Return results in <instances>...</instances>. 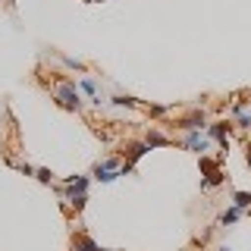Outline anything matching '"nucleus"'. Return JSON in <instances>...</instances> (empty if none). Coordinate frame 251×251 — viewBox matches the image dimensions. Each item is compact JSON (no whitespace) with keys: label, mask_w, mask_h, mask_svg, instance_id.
Segmentation results:
<instances>
[{"label":"nucleus","mask_w":251,"mask_h":251,"mask_svg":"<svg viewBox=\"0 0 251 251\" xmlns=\"http://www.w3.org/2000/svg\"><path fill=\"white\" fill-rule=\"evenodd\" d=\"M53 91H57V100H60V107H66V110H78V107H82V100H78V91H75L69 82H60Z\"/></svg>","instance_id":"1"},{"label":"nucleus","mask_w":251,"mask_h":251,"mask_svg":"<svg viewBox=\"0 0 251 251\" xmlns=\"http://www.w3.org/2000/svg\"><path fill=\"white\" fill-rule=\"evenodd\" d=\"M120 173L123 170L116 167V160H104V163H98V167H94V179H98V182H113Z\"/></svg>","instance_id":"2"},{"label":"nucleus","mask_w":251,"mask_h":251,"mask_svg":"<svg viewBox=\"0 0 251 251\" xmlns=\"http://www.w3.org/2000/svg\"><path fill=\"white\" fill-rule=\"evenodd\" d=\"M185 148H188V151H195V154H201V157H204L210 145H207V138H204L201 132H188V135H185Z\"/></svg>","instance_id":"3"},{"label":"nucleus","mask_w":251,"mask_h":251,"mask_svg":"<svg viewBox=\"0 0 251 251\" xmlns=\"http://www.w3.org/2000/svg\"><path fill=\"white\" fill-rule=\"evenodd\" d=\"M210 135L217 141H223V145H229V129H226V123H214L210 126Z\"/></svg>","instance_id":"4"},{"label":"nucleus","mask_w":251,"mask_h":251,"mask_svg":"<svg viewBox=\"0 0 251 251\" xmlns=\"http://www.w3.org/2000/svg\"><path fill=\"white\" fill-rule=\"evenodd\" d=\"M235 123H239V129H251V113H245V104L235 107Z\"/></svg>","instance_id":"5"},{"label":"nucleus","mask_w":251,"mask_h":251,"mask_svg":"<svg viewBox=\"0 0 251 251\" xmlns=\"http://www.w3.org/2000/svg\"><path fill=\"white\" fill-rule=\"evenodd\" d=\"M73 251H100L98 245H94V242L88 239V235H78V239H75V248Z\"/></svg>","instance_id":"6"},{"label":"nucleus","mask_w":251,"mask_h":251,"mask_svg":"<svg viewBox=\"0 0 251 251\" xmlns=\"http://www.w3.org/2000/svg\"><path fill=\"white\" fill-rule=\"evenodd\" d=\"M82 88L94 98V104H100V94H98V85H94V78H82Z\"/></svg>","instance_id":"7"},{"label":"nucleus","mask_w":251,"mask_h":251,"mask_svg":"<svg viewBox=\"0 0 251 251\" xmlns=\"http://www.w3.org/2000/svg\"><path fill=\"white\" fill-rule=\"evenodd\" d=\"M235 207H239V210L251 207V195L248 192H235Z\"/></svg>","instance_id":"8"},{"label":"nucleus","mask_w":251,"mask_h":251,"mask_svg":"<svg viewBox=\"0 0 251 251\" xmlns=\"http://www.w3.org/2000/svg\"><path fill=\"white\" fill-rule=\"evenodd\" d=\"M235 220H239V207H232V210H226V214H220V223H223V226L235 223Z\"/></svg>","instance_id":"9"},{"label":"nucleus","mask_w":251,"mask_h":251,"mask_svg":"<svg viewBox=\"0 0 251 251\" xmlns=\"http://www.w3.org/2000/svg\"><path fill=\"white\" fill-rule=\"evenodd\" d=\"M148 145H170V138H163L160 132H148Z\"/></svg>","instance_id":"10"},{"label":"nucleus","mask_w":251,"mask_h":251,"mask_svg":"<svg viewBox=\"0 0 251 251\" xmlns=\"http://www.w3.org/2000/svg\"><path fill=\"white\" fill-rule=\"evenodd\" d=\"M148 148H151V145H132V148H129V154H132V160H138V157H141V154H145V151H148Z\"/></svg>","instance_id":"11"},{"label":"nucleus","mask_w":251,"mask_h":251,"mask_svg":"<svg viewBox=\"0 0 251 251\" xmlns=\"http://www.w3.org/2000/svg\"><path fill=\"white\" fill-rule=\"evenodd\" d=\"M35 176H38V179H41V182H50V179H53V176H50V173H47V170H38V173H35Z\"/></svg>","instance_id":"12"},{"label":"nucleus","mask_w":251,"mask_h":251,"mask_svg":"<svg viewBox=\"0 0 251 251\" xmlns=\"http://www.w3.org/2000/svg\"><path fill=\"white\" fill-rule=\"evenodd\" d=\"M248 167H251V151H248Z\"/></svg>","instance_id":"13"},{"label":"nucleus","mask_w":251,"mask_h":251,"mask_svg":"<svg viewBox=\"0 0 251 251\" xmlns=\"http://www.w3.org/2000/svg\"><path fill=\"white\" fill-rule=\"evenodd\" d=\"M217 251H229V248H217Z\"/></svg>","instance_id":"14"},{"label":"nucleus","mask_w":251,"mask_h":251,"mask_svg":"<svg viewBox=\"0 0 251 251\" xmlns=\"http://www.w3.org/2000/svg\"><path fill=\"white\" fill-rule=\"evenodd\" d=\"M6 3H10V6H13V0H6Z\"/></svg>","instance_id":"15"},{"label":"nucleus","mask_w":251,"mask_h":251,"mask_svg":"<svg viewBox=\"0 0 251 251\" xmlns=\"http://www.w3.org/2000/svg\"><path fill=\"white\" fill-rule=\"evenodd\" d=\"M248 107H251V100H248Z\"/></svg>","instance_id":"16"}]
</instances>
